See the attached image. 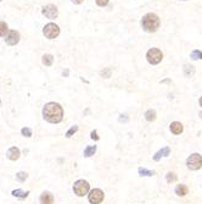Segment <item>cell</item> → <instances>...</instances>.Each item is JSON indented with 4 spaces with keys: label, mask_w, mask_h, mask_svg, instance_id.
I'll return each instance as SVG.
<instances>
[{
    "label": "cell",
    "mask_w": 202,
    "mask_h": 204,
    "mask_svg": "<svg viewBox=\"0 0 202 204\" xmlns=\"http://www.w3.org/2000/svg\"><path fill=\"white\" fill-rule=\"evenodd\" d=\"M43 116L50 124H58L63 119V109L58 103H48L43 109Z\"/></svg>",
    "instance_id": "6da1fadb"
},
{
    "label": "cell",
    "mask_w": 202,
    "mask_h": 204,
    "mask_svg": "<svg viewBox=\"0 0 202 204\" xmlns=\"http://www.w3.org/2000/svg\"><path fill=\"white\" fill-rule=\"evenodd\" d=\"M159 24H161V20L156 13H152V12H149L143 16L141 19V27L143 30L149 32V33H154L156 32L158 28H159Z\"/></svg>",
    "instance_id": "7a4b0ae2"
},
{
    "label": "cell",
    "mask_w": 202,
    "mask_h": 204,
    "mask_svg": "<svg viewBox=\"0 0 202 204\" xmlns=\"http://www.w3.org/2000/svg\"><path fill=\"white\" fill-rule=\"evenodd\" d=\"M146 59H147V61L151 65H157V64H159L162 61L163 54H162V51L159 49H157V48H151L146 53Z\"/></svg>",
    "instance_id": "3957f363"
},
{
    "label": "cell",
    "mask_w": 202,
    "mask_h": 204,
    "mask_svg": "<svg viewBox=\"0 0 202 204\" xmlns=\"http://www.w3.org/2000/svg\"><path fill=\"white\" fill-rule=\"evenodd\" d=\"M73 191L78 197H84L90 191V185L85 180H78L73 185Z\"/></svg>",
    "instance_id": "277c9868"
},
{
    "label": "cell",
    "mask_w": 202,
    "mask_h": 204,
    "mask_svg": "<svg viewBox=\"0 0 202 204\" xmlns=\"http://www.w3.org/2000/svg\"><path fill=\"white\" fill-rule=\"evenodd\" d=\"M186 165L190 170H199L202 168V157L199 153L191 154L189 158L186 159Z\"/></svg>",
    "instance_id": "5b68a950"
},
{
    "label": "cell",
    "mask_w": 202,
    "mask_h": 204,
    "mask_svg": "<svg viewBox=\"0 0 202 204\" xmlns=\"http://www.w3.org/2000/svg\"><path fill=\"white\" fill-rule=\"evenodd\" d=\"M43 33H44L45 37L49 38V39H55V38L58 37V34H60V28H58L57 24L50 22L44 26Z\"/></svg>",
    "instance_id": "8992f818"
},
{
    "label": "cell",
    "mask_w": 202,
    "mask_h": 204,
    "mask_svg": "<svg viewBox=\"0 0 202 204\" xmlns=\"http://www.w3.org/2000/svg\"><path fill=\"white\" fill-rule=\"evenodd\" d=\"M104 198H105V194L100 188H94L93 191H90L89 197H88L91 204H100L104 201Z\"/></svg>",
    "instance_id": "52a82bcc"
},
{
    "label": "cell",
    "mask_w": 202,
    "mask_h": 204,
    "mask_svg": "<svg viewBox=\"0 0 202 204\" xmlns=\"http://www.w3.org/2000/svg\"><path fill=\"white\" fill-rule=\"evenodd\" d=\"M42 13L44 15L46 19H49V20H55L57 17V15H58V10H57V8L55 5L49 4V5H45L43 8Z\"/></svg>",
    "instance_id": "ba28073f"
},
{
    "label": "cell",
    "mask_w": 202,
    "mask_h": 204,
    "mask_svg": "<svg viewBox=\"0 0 202 204\" xmlns=\"http://www.w3.org/2000/svg\"><path fill=\"white\" fill-rule=\"evenodd\" d=\"M5 40L9 46H16L20 42V33L17 31H10L6 35Z\"/></svg>",
    "instance_id": "9c48e42d"
},
{
    "label": "cell",
    "mask_w": 202,
    "mask_h": 204,
    "mask_svg": "<svg viewBox=\"0 0 202 204\" xmlns=\"http://www.w3.org/2000/svg\"><path fill=\"white\" fill-rule=\"evenodd\" d=\"M169 128H170V132L173 133V135H180V133H183V131H184V126L181 122L179 121H174V122H172L170 126H169Z\"/></svg>",
    "instance_id": "30bf717a"
},
{
    "label": "cell",
    "mask_w": 202,
    "mask_h": 204,
    "mask_svg": "<svg viewBox=\"0 0 202 204\" xmlns=\"http://www.w3.org/2000/svg\"><path fill=\"white\" fill-rule=\"evenodd\" d=\"M20 155H21V152H20V149L17 147H11L8 150V153H6V157L10 159V160H12V161L17 160V159L20 158Z\"/></svg>",
    "instance_id": "8fae6325"
},
{
    "label": "cell",
    "mask_w": 202,
    "mask_h": 204,
    "mask_svg": "<svg viewBox=\"0 0 202 204\" xmlns=\"http://www.w3.org/2000/svg\"><path fill=\"white\" fill-rule=\"evenodd\" d=\"M40 203L42 204H54V196L50 192H43L40 194Z\"/></svg>",
    "instance_id": "7c38bea8"
},
{
    "label": "cell",
    "mask_w": 202,
    "mask_h": 204,
    "mask_svg": "<svg viewBox=\"0 0 202 204\" xmlns=\"http://www.w3.org/2000/svg\"><path fill=\"white\" fill-rule=\"evenodd\" d=\"M189 193V188H188V186L186 185H177V187H175V194L177 196H179V197H184V196H186Z\"/></svg>",
    "instance_id": "4fadbf2b"
},
{
    "label": "cell",
    "mask_w": 202,
    "mask_h": 204,
    "mask_svg": "<svg viewBox=\"0 0 202 204\" xmlns=\"http://www.w3.org/2000/svg\"><path fill=\"white\" fill-rule=\"evenodd\" d=\"M183 72H184V76H185V77H191V76L195 75V67H194L192 65L186 64V65H184Z\"/></svg>",
    "instance_id": "5bb4252c"
},
{
    "label": "cell",
    "mask_w": 202,
    "mask_h": 204,
    "mask_svg": "<svg viewBox=\"0 0 202 204\" xmlns=\"http://www.w3.org/2000/svg\"><path fill=\"white\" fill-rule=\"evenodd\" d=\"M169 153H170V148L169 147H166V148H163V149H161L158 153H156L155 154V157H154V159L157 161V160H159V158L163 155V157H168L169 155Z\"/></svg>",
    "instance_id": "9a60e30c"
},
{
    "label": "cell",
    "mask_w": 202,
    "mask_h": 204,
    "mask_svg": "<svg viewBox=\"0 0 202 204\" xmlns=\"http://www.w3.org/2000/svg\"><path fill=\"white\" fill-rule=\"evenodd\" d=\"M42 61H43V64L45 66H51L53 62H54V56L51 54H45V55H43Z\"/></svg>",
    "instance_id": "2e32d148"
},
{
    "label": "cell",
    "mask_w": 202,
    "mask_h": 204,
    "mask_svg": "<svg viewBox=\"0 0 202 204\" xmlns=\"http://www.w3.org/2000/svg\"><path fill=\"white\" fill-rule=\"evenodd\" d=\"M144 116H145L146 121L152 122V121H155V120H156V111H155V110H152V109H150V110H147V111H146Z\"/></svg>",
    "instance_id": "e0dca14e"
},
{
    "label": "cell",
    "mask_w": 202,
    "mask_h": 204,
    "mask_svg": "<svg viewBox=\"0 0 202 204\" xmlns=\"http://www.w3.org/2000/svg\"><path fill=\"white\" fill-rule=\"evenodd\" d=\"M95 152H96V146H89V147L85 148V150H84V157L89 158V157L95 154Z\"/></svg>",
    "instance_id": "ac0fdd59"
},
{
    "label": "cell",
    "mask_w": 202,
    "mask_h": 204,
    "mask_svg": "<svg viewBox=\"0 0 202 204\" xmlns=\"http://www.w3.org/2000/svg\"><path fill=\"white\" fill-rule=\"evenodd\" d=\"M28 194H29V192H23L22 190H15V191H12V196H15L17 198H21V199H24Z\"/></svg>",
    "instance_id": "d6986e66"
},
{
    "label": "cell",
    "mask_w": 202,
    "mask_h": 204,
    "mask_svg": "<svg viewBox=\"0 0 202 204\" xmlns=\"http://www.w3.org/2000/svg\"><path fill=\"white\" fill-rule=\"evenodd\" d=\"M8 32H9L8 24L5 22H3V21H0V37H5Z\"/></svg>",
    "instance_id": "ffe728a7"
},
{
    "label": "cell",
    "mask_w": 202,
    "mask_h": 204,
    "mask_svg": "<svg viewBox=\"0 0 202 204\" xmlns=\"http://www.w3.org/2000/svg\"><path fill=\"white\" fill-rule=\"evenodd\" d=\"M27 177H28V174L24 172V171H20V172L16 174V179H17L20 182H24L27 180Z\"/></svg>",
    "instance_id": "44dd1931"
},
{
    "label": "cell",
    "mask_w": 202,
    "mask_h": 204,
    "mask_svg": "<svg viewBox=\"0 0 202 204\" xmlns=\"http://www.w3.org/2000/svg\"><path fill=\"white\" fill-rule=\"evenodd\" d=\"M190 57L192 59V60H200V59H202V51L201 50H194V51H191L190 54Z\"/></svg>",
    "instance_id": "7402d4cb"
},
{
    "label": "cell",
    "mask_w": 202,
    "mask_h": 204,
    "mask_svg": "<svg viewBox=\"0 0 202 204\" xmlns=\"http://www.w3.org/2000/svg\"><path fill=\"white\" fill-rule=\"evenodd\" d=\"M166 179H167V182H168V183H172V182H175L178 180V176H177L174 172H168V174L166 175Z\"/></svg>",
    "instance_id": "603a6c76"
},
{
    "label": "cell",
    "mask_w": 202,
    "mask_h": 204,
    "mask_svg": "<svg viewBox=\"0 0 202 204\" xmlns=\"http://www.w3.org/2000/svg\"><path fill=\"white\" fill-rule=\"evenodd\" d=\"M139 174L141 175V176H154L156 172L155 171H150V170H146V169H139Z\"/></svg>",
    "instance_id": "cb8c5ba5"
},
{
    "label": "cell",
    "mask_w": 202,
    "mask_h": 204,
    "mask_svg": "<svg viewBox=\"0 0 202 204\" xmlns=\"http://www.w3.org/2000/svg\"><path fill=\"white\" fill-rule=\"evenodd\" d=\"M21 133H22L24 137H31L32 136V130L28 128V127H23L22 130H21Z\"/></svg>",
    "instance_id": "d4e9b609"
},
{
    "label": "cell",
    "mask_w": 202,
    "mask_h": 204,
    "mask_svg": "<svg viewBox=\"0 0 202 204\" xmlns=\"http://www.w3.org/2000/svg\"><path fill=\"white\" fill-rule=\"evenodd\" d=\"M77 131H78V126H72V127H71V128H69V130L67 131V133H66V137H68V138H69V137L72 136L73 133H76Z\"/></svg>",
    "instance_id": "484cf974"
},
{
    "label": "cell",
    "mask_w": 202,
    "mask_h": 204,
    "mask_svg": "<svg viewBox=\"0 0 202 204\" xmlns=\"http://www.w3.org/2000/svg\"><path fill=\"white\" fill-rule=\"evenodd\" d=\"M101 76L105 77V78L111 77V70H110V68H105L104 71H101Z\"/></svg>",
    "instance_id": "4316f807"
},
{
    "label": "cell",
    "mask_w": 202,
    "mask_h": 204,
    "mask_svg": "<svg viewBox=\"0 0 202 204\" xmlns=\"http://www.w3.org/2000/svg\"><path fill=\"white\" fill-rule=\"evenodd\" d=\"M109 1L110 0H95V3H96V5H99V6H106L107 4H109Z\"/></svg>",
    "instance_id": "83f0119b"
},
{
    "label": "cell",
    "mask_w": 202,
    "mask_h": 204,
    "mask_svg": "<svg viewBox=\"0 0 202 204\" xmlns=\"http://www.w3.org/2000/svg\"><path fill=\"white\" fill-rule=\"evenodd\" d=\"M90 137H91L93 139H95V141H99V139H100V137L98 136V132H96V130H94V131L90 133Z\"/></svg>",
    "instance_id": "f1b7e54d"
},
{
    "label": "cell",
    "mask_w": 202,
    "mask_h": 204,
    "mask_svg": "<svg viewBox=\"0 0 202 204\" xmlns=\"http://www.w3.org/2000/svg\"><path fill=\"white\" fill-rule=\"evenodd\" d=\"M71 1H72L73 4H76V5H79V4H82L84 0H71Z\"/></svg>",
    "instance_id": "f546056e"
},
{
    "label": "cell",
    "mask_w": 202,
    "mask_h": 204,
    "mask_svg": "<svg viewBox=\"0 0 202 204\" xmlns=\"http://www.w3.org/2000/svg\"><path fill=\"white\" fill-rule=\"evenodd\" d=\"M63 76H68V70H66V71H63Z\"/></svg>",
    "instance_id": "4dcf8cb0"
},
{
    "label": "cell",
    "mask_w": 202,
    "mask_h": 204,
    "mask_svg": "<svg viewBox=\"0 0 202 204\" xmlns=\"http://www.w3.org/2000/svg\"><path fill=\"white\" fill-rule=\"evenodd\" d=\"M199 103H200V105H201V106H202V97H201V98H200V100H199Z\"/></svg>",
    "instance_id": "1f68e13d"
},
{
    "label": "cell",
    "mask_w": 202,
    "mask_h": 204,
    "mask_svg": "<svg viewBox=\"0 0 202 204\" xmlns=\"http://www.w3.org/2000/svg\"><path fill=\"white\" fill-rule=\"evenodd\" d=\"M200 117H201V119H202V111H201V113H200Z\"/></svg>",
    "instance_id": "d6a6232c"
},
{
    "label": "cell",
    "mask_w": 202,
    "mask_h": 204,
    "mask_svg": "<svg viewBox=\"0 0 202 204\" xmlns=\"http://www.w3.org/2000/svg\"><path fill=\"white\" fill-rule=\"evenodd\" d=\"M0 105H1V102H0Z\"/></svg>",
    "instance_id": "836d02e7"
},
{
    "label": "cell",
    "mask_w": 202,
    "mask_h": 204,
    "mask_svg": "<svg viewBox=\"0 0 202 204\" xmlns=\"http://www.w3.org/2000/svg\"><path fill=\"white\" fill-rule=\"evenodd\" d=\"M184 1H185V0H184Z\"/></svg>",
    "instance_id": "e575fe53"
},
{
    "label": "cell",
    "mask_w": 202,
    "mask_h": 204,
    "mask_svg": "<svg viewBox=\"0 0 202 204\" xmlns=\"http://www.w3.org/2000/svg\"><path fill=\"white\" fill-rule=\"evenodd\" d=\"M0 1H1V0H0Z\"/></svg>",
    "instance_id": "d590c367"
}]
</instances>
